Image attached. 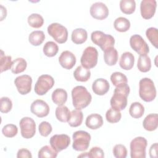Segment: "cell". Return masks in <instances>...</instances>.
I'll use <instances>...</instances> for the list:
<instances>
[{
	"label": "cell",
	"mask_w": 158,
	"mask_h": 158,
	"mask_svg": "<svg viewBox=\"0 0 158 158\" xmlns=\"http://www.w3.org/2000/svg\"><path fill=\"white\" fill-rule=\"evenodd\" d=\"M72 104L77 109H83L91 102L92 96L83 86H77L72 90Z\"/></svg>",
	"instance_id": "cell-1"
},
{
	"label": "cell",
	"mask_w": 158,
	"mask_h": 158,
	"mask_svg": "<svg viewBox=\"0 0 158 158\" xmlns=\"http://www.w3.org/2000/svg\"><path fill=\"white\" fill-rule=\"evenodd\" d=\"M130 91V89L128 85L116 87L110 101L112 108L120 111L123 110L127 105V98Z\"/></svg>",
	"instance_id": "cell-2"
},
{
	"label": "cell",
	"mask_w": 158,
	"mask_h": 158,
	"mask_svg": "<svg viewBox=\"0 0 158 158\" xmlns=\"http://www.w3.org/2000/svg\"><path fill=\"white\" fill-rule=\"evenodd\" d=\"M156 88L153 81L149 78H143L139 82V95L145 102H151L156 97Z\"/></svg>",
	"instance_id": "cell-3"
},
{
	"label": "cell",
	"mask_w": 158,
	"mask_h": 158,
	"mask_svg": "<svg viewBox=\"0 0 158 158\" xmlns=\"http://www.w3.org/2000/svg\"><path fill=\"white\" fill-rule=\"evenodd\" d=\"M91 39L92 42L99 46L103 51L114 47L115 44V39L112 35L105 34L101 31H94L92 32Z\"/></svg>",
	"instance_id": "cell-4"
},
{
	"label": "cell",
	"mask_w": 158,
	"mask_h": 158,
	"mask_svg": "<svg viewBox=\"0 0 158 158\" xmlns=\"http://www.w3.org/2000/svg\"><path fill=\"white\" fill-rule=\"evenodd\" d=\"M72 148L77 151H86L89 146L91 140V135L87 131L79 130L75 131L72 135Z\"/></svg>",
	"instance_id": "cell-5"
},
{
	"label": "cell",
	"mask_w": 158,
	"mask_h": 158,
	"mask_svg": "<svg viewBox=\"0 0 158 158\" xmlns=\"http://www.w3.org/2000/svg\"><path fill=\"white\" fill-rule=\"evenodd\" d=\"M148 145L146 139L142 136L133 138L130 142V156L131 158H145Z\"/></svg>",
	"instance_id": "cell-6"
},
{
	"label": "cell",
	"mask_w": 158,
	"mask_h": 158,
	"mask_svg": "<svg viewBox=\"0 0 158 158\" xmlns=\"http://www.w3.org/2000/svg\"><path fill=\"white\" fill-rule=\"evenodd\" d=\"M48 34L59 44L64 43L68 38L67 29L59 23H52L47 28Z\"/></svg>",
	"instance_id": "cell-7"
},
{
	"label": "cell",
	"mask_w": 158,
	"mask_h": 158,
	"mask_svg": "<svg viewBox=\"0 0 158 158\" xmlns=\"http://www.w3.org/2000/svg\"><path fill=\"white\" fill-rule=\"evenodd\" d=\"M98 59V52L93 46H88L85 49L80 59L81 65L86 69L94 68L97 63Z\"/></svg>",
	"instance_id": "cell-8"
},
{
	"label": "cell",
	"mask_w": 158,
	"mask_h": 158,
	"mask_svg": "<svg viewBox=\"0 0 158 158\" xmlns=\"http://www.w3.org/2000/svg\"><path fill=\"white\" fill-rule=\"evenodd\" d=\"M54 85V80L49 75H42L38 78L35 85V92L40 96L45 94Z\"/></svg>",
	"instance_id": "cell-9"
},
{
	"label": "cell",
	"mask_w": 158,
	"mask_h": 158,
	"mask_svg": "<svg viewBox=\"0 0 158 158\" xmlns=\"http://www.w3.org/2000/svg\"><path fill=\"white\" fill-rule=\"evenodd\" d=\"M21 135L25 139H30L36 133V123L33 118L28 117H23L19 123Z\"/></svg>",
	"instance_id": "cell-10"
},
{
	"label": "cell",
	"mask_w": 158,
	"mask_h": 158,
	"mask_svg": "<svg viewBox=\"0 0 158 158\" xmlns=\"http://www.w3.org/2000/svg\"><path fill=\"white\" fill-rule=\"evenodd\" d=\"M130 44L131 48L140 56L146 55L149 52L148 44L139 35H133L130 37Z\"/></svg>",
	"instance_id": "cell-11"
},
{
	"label": "cell",
	"mask_w": 158,
	"mask_h": 158,
	"mask_svg": "<svg viewBox=\"0 0 158 158\" xmlns=\"http://www.w3.org/2000/svg\"><path fill=\"white\" fill-rule=\"evenodd\" d=\"M49 143L57 152L65 149L70 144V137L65 134L54 135L51 137Z\"/></svg>",
	"instance_id": "cell-12"
},
{
	"label": "cell",
	"mask_w": 158,
	"mask_h": 158,
	"mask_svg": "<svg viewBox=\"0 0 158 158\" xmlns=\"http://www.w3.org/2000/svg\"><path fill=\"white\" fill-rule=\"evenodd\" d=\"M14 83L19 93L22 95H25L31 91L32 78L28 75H20L15 78Z\"/></svg>",
	"instance_id": "cell-13"
},
{
	"label": "cell",
	"mask_w": 158,
	"mask_h": 158,
	"mask_svg": "<svg viewBox=\"0 0 158 158\" xmlns=\"http://www.w3.org/2000/svg\"><path fill=\"white\" fill-rule=\"evenodd\" d=\"M89 12L94 19L101 20L107 17L109 12L107 6L104 3L96 2L91 6Z\"/></svg>",
	"instance_id": "cell-14"
},
{
	"label": "cell",
	"mask_w": 158,
	"mask_h": 158,
	"mask_svg": "<svg viewBox=\"0 0 158 158\" xmlns=\"http://www.w3.org/2000/svg\"><path fill=\"white\" fill-rule=\"evenodd\" d=\"M157 2L156 0H143L140 4V11L142 17L144 19H151L156 10Z\"/></svg>",
	"instance_id": "cell-15"
},
{
	"label": "cell",
	"mask_w": 158,
	"mask_h": 158,
	"mask_svg": "<svg viewBox=\"0 0 158 158\" xmlns=\"http://www.w3.org/2000/svg\"><path fill=\"white\" fill-rule=\"evenodd\" d=\"M49 110L50 109L48 104L41 99L34 101L30 106L31 112L40 118L47 116L49 113Z\"/></svg>",
	"instance_id": "cell-16"
},
{
	"label": "cell",
	"mask_w": 158,
	"mask_h": 158,
	"mask_svg": "<svg viewBox=\"0 0 158 158\" xmlns=\"http://www.w3.org/2000/svg\"><path fill=\"white\" fill-rule=\"evenodd\" d=\"M59 62L63 68L70 70L76 64V57L72 52L64 51L60 54L59 57Z\"/></svg>",
	"instance_id": "cell-17"
},
{
	"label": "cell",
	"mask_w": 158,
	"mask_h": 158,
	"mask_svg": "<svg viewBox=\"0 0 158 158\" xmlns=\"http://www.w3.org/2000/svg\"><path fill=\"white\" fill-rule=\"evenodd\" d=\"M110 88L107 80L104 78H98L94 81L92 85L93 91L97 95L102 96L106 94Z\"/></svg>",
	"instance_id": "cell-18"
},
{
	"label": "cell",
	"mask_w": 158,
	"mask_h": 158,
	"mask_svg": "<svg viewBox=\"0 0 158 158\" xmlns=\"http://www.w3.org/2000/svg\"><path fill=\"white\" fill-rule=\"evenodd\" d=\"M85 124L91 130L98 129L103 125L102 117L98 114H91L86 117Z\"/></svg>",
	"instance_id": "cell-19"
},
{
	"label": "cell",
	"mask_w": 158,
	"mask_h": 158,
	"mask_svg": "<svg viewBox=\"0 0 158 158\" xmlns=\"http://www.w3.org/2000/svg\"><path fill=\"white\" fill-rule=\"evenodd\" d=\"M135 63V57L130 52H123L120 59L119 65L120 67L125 70H128L133 68Z\"/></svg>",
	"instance_id": "cell-20"
},
{
	"label": "cell",
	"mask_w": 158,
	"mask_h": 158,
	"mask_svg": "<svg viewBox=\"0 0 158 158\" xmlns=\"http://www.w3.org/2000/svg\"><path fill=\"white\" fill-rule=\"evenodd\" d=\"M158 125V115L157 114H148L143 122V128L149 131L156 130Z\"/></svg>",
	"instance_id": "cell-21"
},
{
	"label": "cell",
	"mask_w": 158,
	"mask_h": 158,
	"mask_svg": "<svg viewBox=\"0 0 158 158\" xmlns=\"http://www.w3.org/2000/svg\"><path fill=\"white\" fill-rule=\"evenodd\" d=\"M104 59L106 64L109 66L115 65L118 58L117 49L114 47H112L104 51Z\"/></svg>",
	"instance_id": "cell-22"
},
{
	"label": "cell",
	"mask_w": 158,
	"mask_h": 158,
	"mask_svg": "<svg viewBox=\"0 0 158 158\" xmlns=\"http://www.w3.org/2000/svg\"><path fill=\"white\" fill-rule=\"evenodd\" d=\"M52 100L57 106H62L67 99V93L62 88H57L52 93Z\"/></svg>",
	"instance_id": "cell-23"
},
{
	"label": "cell",
	"mask_w": 158,
	"mask_h": 158,
	"mask_svg": "<svg viewBox=\"0 0 158 158\" xmlns=\"http://www.w3.org/2000/svg\"><path fill=\"white\" fill-rule=\"evenodd\" d=\"M88 38V33L86 30L78 28L73 30L71 35L72 41L77 44H80L85 43Z\"/></svg>",
	"instance_id": "cell-24"
},
{
	"label": "cell",
	"mask_w": 158,
	"mask_h": 158,
	"mask_svg": "<svg viewBox=\"0 0 158 158\" xmlns=\"http://www.w3.org/2000/svg\"><path fill=\"white\" fill-rule=\"evenodd\" d=\"M73 77L77 81L85 82L88 81L91 77L89 69L83 67L82 65L78 66L73 72Z\"/></svg>",
	"instance_id": "cell-25"
},
{
	"label": "cell",
	"mask_w": 158,
	"mask_h": 158,
	"mask_svg": "<svg viewBox=\"0 0 158 158\" xmlns=\"http://www.w3.org/2000/svg\"><path fill=\"white\" fill-rule=\"evenodd\" d=\"M83 118V112L79 109H75L71 112L70 117L67 122L70 127H77L82 123Z\"/></svg>",
	"instance_id": "cell-26"
},
{
	"label": "cell",
	"mask_w": 158,
	"mask_h": 158,
	"mask_svg": "<svg viewBox=\"0 0 158 158\" xmlns=\"http://www.w3.org/2000/svg\"><path fill=\"white\" fill-rule=\"evenodd\" d=\"M70 114L69 108L65 106H58L56 109L55 114L57 119L61 122H67L70 117Z\"/></svg>",
	"instance_id": "cell-27"
},
{
	"label": "cell",
	"mask_w": 158,
	"mask_h": 158,
	"mask_svg": "<svg viewBox=\"0 0 158 158\" xmlns=\"http://www.w3.org/2000/svg\"><path fill=\"white\" fill-rule=\"evenodd\" d=\"M110 80L112 84L116 87L125 86L128 83L127 77L126 75L119 72L112 73L110 76Z\"/></svg>",
	"instance_id": "cell-28"
},
{
	"label": "cell",
	"mask_w": 158,
	"mask_h": 158,
	"mask_svg": "<svg viewBox=\"0 0 158 158\" xmlns=\"http://www.w3.org/2000/svg\"><path fill=\"white\" fill-rule=\"evenodd\" d=\"M27 66V61L22 57L16 58L12 61L11 72L14 74H18L25 70Z\"/></svg>",
	"instance_id": "cell-29"
},
{
	"label": "cell",
	"mask_w": 158,
	"mask_h": 158,
	"mask_svg": "<svg viewBox=\"0 0 158 158\" xmlns=\"http://www.w3.org/2000/svg\"><path fill=\"white\" fill-rule=\"evenodd\" d=\"M115 29L120 32H125L130 29V22L125 17H119L114 22Z\"/></svg>",
	"instance_id": "cell-30"
},
{
	"label": "cell",
	"mask_w": 158,
	"mask_h": 158,
	"mask_svg": "<svg viewBox=\"0 0 158 158\" xmlns=\"http://www.w3.org/2000/svg\"><path fill=\"white\" fill-rule=\"evenodd\" d=\"M45 39V35L43 31L36 30L32 31L28 36V41L33 46H39Z\"/></svg>",
	"instance_id": "cell-31"
},
{
	"label": "cell",
	"mask_w": 158,
	"mask_h": 158,
	"mask_svg": "<svg viewBox=\"0 0 158 158\" xmlns=\"http://www.w3.org/2000/svg\"><path fill=\"white\" fill-rule=\"evenodd\" d=\"M137 67L141 72H147L151 68V61L150 57L147 55L139 56L138 59Z\"/></svg>",
	"instance_id": "cell-32"
},
{
	"label": "cell",
	"mask_w": 158,
	"mask_h": 158,
	"mask_svg": "<svg viewBox=\"0 0 158 158\" xmlns=\"http://www.w3.org/2000/svg\"><path fill=\"white\" fill-rule=\"evenodd\" d=\"M144 112V106L139 102H133L129 109V114L135 118H139L143 116Z\"/></svg>",
	"instance_id": "cell-33"
},
{
	"label": "cell",
	"mask_w": 158,
	"mask_h": 158,
	"mask_svg": "<svg viewBox=\"0 0 158 158\" xmlns=\"http://www.w3.org/2000/svg\"><path fill=\"white\" fill-rule=\"evenodd\" d=\"M120 8L121 11L125 14H133L136 9L135 0H121L120 1Z\"/></svg>",
	"instance_id": "cell-34"
},
{
	"label": "cell",
	"mask_w": 158,
	"mask_h": 158,
	"mask_svg": "<svg viewBox=\"0 0 158 158\" xmlns=\"http://www.w3.org/2000/svg\"><path fill=\"white\" fill-rule=\"evenodd\" d=\"M57 156V152L49 145L42 147L38 151L39 158H55Z\"/></svg>",
	"instance_id": "cell-35"
},
{
	"label": "cell",
	"mask_w": 158,
	"mask_h": 158,
	"mask_svg": "<svg viewBox=\"0 0 158 158\" xmlns=\"http://www.w3.org/2000/svg\"><path fill=\"white\" fill-rule=\"evenodd\" d=\"M28 23L33 28H38L43 26L44 23L43 17L39 14H31L28 17Z\"/></svg>",
	"instance_id": "cell-36"
},
{
	"label": "cell",
	"mask_w": 158,
	"mask_h": 158,
	"mask_svg": "<svg viewBox=\"0 0 158 158\" xmlns=\"http://www.w3.org/2000/svg\"><path fill=\"white\" fill-rule=\"evenodd\" d=\"M59 51L57 44L54 41H48L43 46V52L48 57H53L57 54Z\"/></svg>",
	"instance_id": "cell-37"
},
{
	"label": "cell",
	"mask_w": 158,
	"mask_h": 158,
	"mask_svg": "<svg viewBox=\"0 0 158 158\" xmlns=\"http://www.w3.org/2000/svg\"><path fill=\"white\" fill-rule=\"evenodd\" d=\"M122 117V114L120 110L110 108L106 113V118L107 122L111 123L118 122Z\"/></svg>",
	"instance_id": "cell-38"
},
{
	"label": "cell",
	"mask_w": 158,
	"mask_h": 158,
	"mask_svg": "<svg viewBox=\"0 0 158 158\" xmlns=\"http://www.w3.org/2000/svg\"><path fill=\"white\" fill-rule=\"evenodd\" d=\"M146 35L151 44L156 48H157L158 44V31L156 28L150 27L146 31Z\"/></svg>",
	"instance_id": "cell-39"
},
{
	"label": "cell",
	"mask_w": 158,
	"mask_h": 158,
	"mask_svg": "<svg viewBox=\"0 0 158 158\" xmlns=\"http://www.w3.org/2000/svg\"><path fill=\"white\" fill-rule=\"evenodd\" d=\"M12 64V57L10 56L4 54L3 51L1 50V72H5L11 69Z\"/></svg>",
	"instance_id": "cell-40"
},
{
	"label": "cell",
	"mask_w": 158,
	"mask_h": 158,
	"mask_svg": "<svg viewBox=\"0 0 158 158\" xmlns=\"http://www.w3.org/2000/svg\"><path fill=\"white\" fill-rule=\"evenodd\" d=\"M18 132L17 127L14 124H7L2 129V133L4 136L7 138L14 137Z\"/></svg>",
	"instance_id": "cell-41"
},
{
	"label": "cell",
	"mask_w": 158,
	"mask_h": 158,
	"mask_svg": "<svg viewBox=\"0 0 158 158\" xmlns=\"http://www.w3.org/2000/svg\"><path fill=\"white\" fill-rule=\"evenodd\" d=\"M113 154L116 158H125L127 155L126 147L121 144L114 146L113 148Z\"/></svg>",
	"instance_id": "cell-42"
},
{
	"label": "cell",
	"mask_w": 158,
	"mask_h": 158,
	"mask_svg": "<svg viewBox=\"0 0 158 158\" xmlns=\"http://www.w3.org/2000/svg\"><path fill=\"white\" fill-rule=\"evenodd\" d=\"M12 108V102L8 97H2L1 98L0 110L2 113H7Z\"/></svg>",
	"instance_id": "cell-43"
},
{
	"label": "cell",
	"mask_w": 158,
	"mask_h": 158,
	"mask_svg": "<svg viewBox=\"0 0 158 158\" xmlns=\"http://www.w3.org/2000/svg\"><path fill=\"white\" fill-rule=\"evenodd\" d=\"M39 132L42 136H48L52 131V128L51 125L46 121L41 122L39 125Z\"/></svg>",
	"instance_id": "cell-44"
},
{
	"label": "cell",
	"mask_w": 158,
	"mask_h": 158,
	"mask_svg": "<svg viewBox=\"0 0 158 158\" xmlns=\"http://www.w3.org/2000/svg\"><path fill=\"white\" fill-rule=\"evenodd\" d=\"M88 157L91 158H102L104 157L103 150L99 147H93L88 152Z\"/></svg>",
	"instance_id": "cell-45"
},
{
	"label": "cell",
	"mask_w": 158,
	"mask_h": 158,
	"mask_svg": "<svg viewBox=\"0 0 158 158\" xmlns=\"http://www.w3.org/2000/svg\"><path fill=\"white\" fill-rule=\"evenodd\" d=\"M17 157L18 158H31L32 157V155L31 152L25 148L20 149L17 154Z\"/></svg>",
	"instance_id": "cell-46"
},
{
	"label": "cell",
	"mask_w": 158,
	"mask_h": 158,
	"mask_svg": "<svg viewBox=\"0 0 158 158\" xmlns=\"http://www.w3.org/2000/svg\"><path fill=\"white\" fill-rule=\"evenodd\" d=\"M157 150H158V145L157 143H155L151 145L149 149V156L151 158L157 157Z\"/></svg>",
	"instance_id": "cell-47"
},
{
	"label": "cell",
	"mask_w": 158,
	"mask_h": 158,
	"mask_svg": "<svg viewBox=\"0 0 158 158\" xmlns=\"http://www.w3.org/2000/svg\"><path fill=\"white\" fill-rule=\"evenodd\" d=\"M1 20H2L4 18L6 17L7 15V10L6 8L3 7L2 5H1Z\"/></svg>",
	"instance_id": "cell-48"
},
{
	"label": "cell",
	"mask_w": 158,
	"mask_h": 158,
	"mask_svg": "<svg viewBox=\"0 0 158 158\" xmlns=\"http://www.w3.org/2000/svg\"><path fill=\"white\" fill-rule=\"evenodd\" d=\"M78 157H88V152H84L80 155H79L78 156Z\"/></svg>",
	"instance_id": "cell-49"
}]
</instances>
